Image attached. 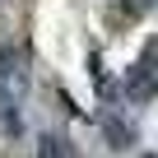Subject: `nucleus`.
<instances>
[{
	"mask_svg": "<svg viewBox=\"0 0 158 158\" xmlns=\"http://www.w3.org/2000/svg\"><path fill=\"white\" fill-rule=\"evenodd\" d=\"M42 144H47V149H42L47 158H70V149H65V139H56V135H47Z\"/></svg>",
	"mask_w": 158,
	"mask_h": 158,
	"instance_id": "nucleus-1",
	"label": "nucleus"
}]
</instances>
